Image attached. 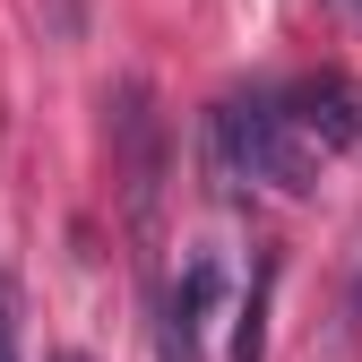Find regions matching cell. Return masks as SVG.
<instances>
[{
  "label": "cell",
  "mask_w": 362,
  "mask_h": 362,
  "mask_svg": "<svg viewBox=\"0 0 362 362\" xmlns=\"http://www.w3.org/2000/svg\"><path fill=\"white\" fill-rule=\"evenodd\" d=\"M52 362H86V354H52Z\"/></svg>",
  "instance_id": "7"
},
{
  "label": "cell",
  "mask_w": 362,
  "mask_h": 362,
  "mask_svg": "<svg viewBox=\"0 0 362 362\" xmlns=\"http://www.w3.org/2000/svg\"><path fill=\"white\" fill-rule=\"evenodd\" d=\"M276 104H285V121L302 129V147L310 156H345L354 139H362V95H354V86L328 69V78H293V86H276Z\"/></svg>",
  "instance_id": "3"
},
{
  "label": "cell",
  "mask_w": 362,
  "mask_h": 362,
  "mask_svg": "<svg viewBox=\"0 0 362 362\" xmlns=\"http://www.w3.org/2000/svg\"><path fill=\"white\" fill-rule=\"evenodd\" d=\"M354 9H362V0H354Z\"/></svg>",
  "instance_id": "8"
},
{
  "label": "cell",
  "mask_w": 362,
  "mask_h": 362,
  "mask_svg": "<svg viewBox=\"0 0 362 362\" xmlns=\"http://www.w3.org/2000/svg\"><path fill=\"white\" fill-rule=\"evenodd\" d=\"M207 139H216L224 181H267V190H285V199H302L310 181H320V156H310L302 129L285 121L276 86H259V95H224L216 121H207Z\"/></svg>",
  "instance_id": "1"
},
{
  "label": "cell",
  "mask_w": 362,
  "mask_h": 362,
  "mask_svg": "<svg viewBox=\"0 0 362 362\" xmlns=\"http://www.w3.org/2000/svg\"><path fill=\"white\" fill-rule=\"evenodd\" d=\"M0 362H18V293H9V276H0Z\"/></svg>",
  "instance_id": "6"
},
{
  "label": "cell",
  "mask_w": 362,
  "mask_h": 362,
  "mask_svg": "<svg viewBox=\"0 0 362 362\" xmlns=\"http://www.w3.org/2000/svg\"><path fill=\"white\" fill-rule=\"evenodd\" d=\"M267 293H276V259L259 267V293L242 302V328H233V362H267Z\"/></svg>",
  "instance_id": "5"
},
{
  "label": "cell",
  "mask_w": 362,
  "mask_h": 362,
  "mask_svg": "<svg viewBox=\"0 0 362 362\" xmlns=\"http://www.w3.org/2000/svg\"><path fill=\"white\" fill-rule=\"evenodd\" d=\"M112 164H121L129 224H139V242H147L156 233V199H164V121H156V95L139 78H129L121 104H112Z\"/></svg>",
  "instance_id": "2"
},
{
  "label": "cell",
  "mask_w": 362,
  "mask_h": 362,
  "mask_svg": "<svg viewBox=\"0 0 362 362\" xmlns=\"http://www.w3.org/2000/svg\"><path fill=\"white\" fill-rule=\"evenodd\" d=\"M216 293H224V267L199 250V259L173 276V293H164V337H156V354H164V362H199V337H207Z\"/></svg>",
  "instance_id": "4"
}]
</instances>
